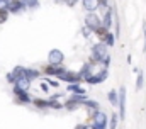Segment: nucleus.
<instances>
[{
    "instance_id": "ddd939ff",
    "label": "nucleus",
    "mask_w": 146,
    "mask_h": 129,
    "mask_svg": "<svg viewBox=\"0 0 146 129\" xmlns=\"http://www.w3.org/2000/svg\"><path fill=\"white\" fill-rule=\"evenodd\" d=\"M7 10L10 14H21L22 10H27L22 0H7Z\"/></svg>"
},
{
    "instance_id": "cd10ccee",
    "label": "nucleus",
    "mask_w": 146,
    "mask_h": 129,
    "mask_svg": "<svg viewBox=\"0 0 146 129\" xmlns=\"http://www.w3.org/2000/svg\"><path fill=\"white\" fill-rule=\"evenodd\" d=\"M143 51H146V22L143 24Z\"/></svg>"
},
{
    "instance_id": "6e6552de",
    "label": "nucleus",
    "mask_w": 146,
    "mask_h": 129,
    "mask_svg": "<svg viewBox=\"0 0 146 129\" xmlns=\"http://www.w3.org/2000/svg\"><path fill=\"white\" fill-rule=\"evenodd\" d=\"M126 105H127V90H126V87L122 85L121 88H119V105H117V109H119V119L121 121H124L126 119Z\"/></svg>"
},
{
    "instance_id": "c85d7f7f",
    "label": "nucleus",
    "mask_w": 146,
    "mask_h": 129,
    "mask_svg": "<svg viewBox=\"0 0 146 129\" xmlns=\"http://www.w3.org/2000/svg\"><path fill=\"white\" fill-rule=\"evenodd\" d=\"M88 128H90V124H88V122H80V124H76L73 129H88Z\"/></svg>"
},
{
    "instance_id": "4be33fe9",
    "label": "nucleus",
    "mask_w": 146,
    "mask_h": 129,
    "mask_svg": "<svg viewBox=\"0 0 146 129\" xmlns=\"http://www.w3.org/2000/svg\"><path fill=\"white\" fill-rule=\"evenodd\" d=\"M119 114L117 112H114V114H110L109 116V129H117V124H119Z\"/></svg>"
},
{
    "instance_id": "a211bd4d",
    "label": "nucleus",
    "mask_w": 146,
    "mask_h": 129,
    "mask_svg": "<svg viewBox=\"0 0 146 129\" xmlns=\"http://www.w3.org/2000/svg\"><path fill=\"white\" fill-rule=\"evenodd\" d=\"M26 76L31 78V80H37V78L42 76V71L37 70V68H29V66H26Z\"/></svg>"
},
{
    "instance_id": "b1692460",
    "label": "nucleus",
    "mask_w": 146,
    "mask_h": 129,
    "mask_svg": "<svg viewBox=\"0 0 146 129\" xmlns=\"http://www.w3.org/2000/svg\"><path fill=\"white\" fill-rule=\"evenodd\" d=\"M44 82H46L49 87H53V88H58V87H60V80H53L51 76H46V78H44Z\"/></svg>"
},
{
    "instance_id": "c756f323",
    "label": "nucleus",
    "mask_w": 146,
    "mask_h": 129,
    "mask_svg": "<svg viewBox=\"0 0 146 129\" xmlns=\"http://www.w3.org/2000/svg\"><path fill=\"white\" fill-rule=\"evenodd\" d=\"M39 87H41V90H42V92H49V85H48L46 82H41V83H39Z\"/></svg>"
},
{
    "instance_id": "6ab92c4d",
    "label": "nucleus",
    "mask_w": 146,
    "mask_h": 129,
    "mask_svg": "<svg viewBox=\"0 0 146 129\" xmlns=\"http://www.w3.org/2000/svg\"><path fill=\"white\" fill-rule=\"evenodd\" d=\"M107 100L112 107H117L119 105V90H109L107 92Z\"/></svg>"
},
{
    "instance_id": "f8f14e48",
    "label": "nucleus",
    "mask_w": 146,
    "mask_h": 129,
    "mask_svg": "<svg viewBox=\"0 0 146 129\" xmlns=\"http://www.w3.org/2000/svg\"><path fill=\"white\" fill-rule=\"evenodd\" d=\"M114 14H115L114 7L109 5L107 9H104V15H102V26H104V27L110 29V27L114 26Z\"/></svg>"
},
{
    "instance_id": "7ed1b4c3",
    "label": "nucleus",
    "mask_w": 146,
    "mask_h": 129,
    "mask_svg": "<svg viewBox=\"0 0 146 129\" xmlns=\"http://www.w3.org/2000/svg\"><path fill=\"white\" fill-rule=\"evenodd\" d=\"M107 78H109V68L100 66L99 70H95V71L85 80V83H88V85H100V83H104Z\"/></svg>"
},
{
    "instance_id": "423d86ee",
    "label": "nucleus",
    "mask_w": 146,
    "mask_h": 129,
    "mask_svg": "<svg viewBox=\"0 0 146 129\" xmlns=\"http://www.w3.org/2000/svg\"><path fill=\"white\" fill-rule=\"evenodd\" d=\"M58 80L63 82V83H66V85H72V83H82V82H83L80 71H73V70H68V68L65 70V73H61V75L58 76Z\"/></svg>"
},
{
    "instance_id": "1a4fd4ad",
    "label": "nucleus",
    "mask_w": 146,
    "mask_h": 129,
    "mask_svg": "<svg viewBox=\"0 0 146 129\" xmlns=\"http://www.w3.org/2000/svg\"><path fill=\"white\" fill-rule=\"evenodd\" d=\"M90 124L95 126V128H99V129H107V126H109V116L104 110H99V112L94 114Z\"/></svg>"
},
{
    "instance_id": "0eeeda50",
    "label": "nucleus",
    "mask_w": 146,
    "mask_h": 129,
    "mask_svg": "<svg viewBox=\"0 0 146 129\" xmlns=\"http://www.w3.org/2000/svg\"><path fill=\"white\" fill-rule=\"evenodd\" d=\"M65 63V53L58 48L49 49L48 53V64H56V66H63Z\"/></svg>"
},
{
    "instance_id": "2f4dec72",
    "label": "nucleus",
    "mask_w": 146,
    "mask_h": 129,
    "mask_svg": "<svg viewBox=\"0 0 146 129\" xmlns=\"http://www.w3.org/2000/svg\"><path fill=\"white\" fill-rule=\"evenodd\" d=\"M58 2H63V0H58Z\"/></svg>"
},
{
    "instance_id": "7c9ffc66",
    "label": "nucleus",
    "mask_w": 146,
    "mask_h": 129,
    "mask_svg": "<svg viewBox=\"0 0 146 129\" xmlns=\"http://www.w3.org/2000/svg\"><path fill=\"white\" fill-rule=\"evenodd\" d=\"M99 5H100V9H107L109 7V0H99Z\"/></svg>"
},
{
    "instance_id": "f257e3e1",
    "label": "nucleus",
    "mask_w": 146,
    "mask_h": 129,
    "mask_svg": "<svg viewBox=\"0 0 146 129\" xmlns=\"http://www.w3.org/2000/svg\"><path fill=\"white\" fill-rule=\"evenodd\" d=\"M90 61L95 63H102L106 68H109L110 64V55H109V46L97 41L92 48H90Z\"/></svg>"
},
{
    "instance_id": "dca6fc26",
    "label": "nucleus",
    "mask_w": 146,
    "mask_h": 129,
    "mask_svg": "<svg viewBox=\"0 0 146 129\" xmlns=\"http://www.w3.org/2000/svg\"><path fill=\"white\" fill-rule=\"evenodd\" d=\"M66 92L72 94V95H87V88L82 87L80 83H72V85H66Z\"/></svg>"
},
{
    "instance_id": "aec40b11",
    "label": "nucleus",
    "mask_w": 146,
    "mask_h": 129,
    "mask_svg": "<svg viewBox=\"0 0 146 129\" xmlns=\"http://www.w3.org/2000/svg\"><path fill=\"white\" fill-rule=\"evenodd\" d=\"M143 85H145V73L141 70H138V73H136V92H141Z\"/></svg>"
},
{
    "instance_id": "9b49d317",
    "label": "nucleus",
    "mask_w": 146,
    "mask_h": 129,
    "mask_svg": "<svg viewBox=\"0 0 146 129\" xmlns=\"http://www.w3.org/2000/svg\"><path fill=\"white\" fill-rule=\"evenodd\" d=\"M12 95H14V102L17 105H27L33 104V97L29 95V92H21L17 88H12Z\"/></svg>"
},
{
    "instance_id": "39448f33",
    "label": "nucleus",
    "mask_w": 146,
    "mask_h": 129,
    "mask_svg": "<svg viewBox=\"0 0 146 129\" xmlns=\"http://www.w3.org/2000/svg\"><path fill=\"white\" fill-rule=\"evenodd\" d=\"M83 26H87L92 32H95V29H99V27L102 26V17H100L97 12H88V14H85Z\"/></svg>"
},
{
    "instance_id": "4468645a",
    "label": "nucleus",
    "mask_w": 146,
    "mask_h": 129,
    "mask_svg": "<svg viewBox=\"0 0 146 129\" xmlns=\"http://www.w3.org/2000/svg\"><path fill=\"white\" fill-rule=\"evenodd\" d=\"M31 85H33V80H31V78L21 76V78H17V82L14 83V88L21 90V92H29V90H31Z\"/></svg>"
},
{
    "instance_id": "20e7f679",
    "label": "nucleus",
    "mask_w": 146,
    "mask_h": 129,
    "mask_svg": "<svg viewBox=\"0 0 146 129\" xmlns=\"http://www.w3.org/2000/svg\"><path fill=\"white\" fill-rule=\"evenodd\" d=\"M94 34L97 36V39H99L100 43L107 44L109 48H112V46L115 44V36H114V32H110V29L104 27V26H100L99 29H95V32H94Z\"/></svg>"
},
{
    "instance_id": "5701e85b",
    "label": "nucleus",
    "mask_w": 146,
    "mask_h": 129,
    "mask_svg": "<svg viewBox=\"0 0 146 129\" xmlns=\"http://www.w3.org/2000/svg\"><path fill=\"white\" fill-rule=\"evenodd\" d=\"M9 17H10V12L7 9H0V24H7Z\"/></svg>"
},
{
    "instance_id": "bb28decb",
    "label": "nucleus",
    "mask_w": 146,
    "mask_h": 129,
    "mask_svg": "<svg viewBox=\"0 0 146 129\" xmlns=\"http://www.w3.org/2000/svg\"><path fill=\"white\" fill-rule=\"evenodd\" d=\"M78 2H82V0H63V3H65L66 7H70V9H73Z\"/></svg>"
},
{
    "instance_id": "412c9836",
    "label": "nucleus",
    "mask_w": 146,
    "mask_h": 129,
    "mask_svg": "<svg viewBox=\"0 0 146 129\" xmlns=\"http://www.w3.org/2000/svg\"><path fill=\"white\" fill-rule=\"evenodd\" d=\"M48 102H49V109H53V110H61V109H65V107H63V102H60L58 98L49 97Z\"/></svg>"
},
{
    "instance_id": "f3484780",
    "label": "nucleus",
    "mask_w": 146,
    "mask_h": 129,
    "mask_svg": "<svg viewBox=\"0 0 146 129\" xmlns=\"http://www.w3.org/2000/svg\"><path fill=\"white\" fill-rule=\"evenodd\" d=\"M33 105H34L36 109H41V110H44V109H49V102H48V98L33 97Z\"/></svg>"
},
{
    "instance_id": "9d476101",
    "label": "nucleus",
    "mask_w": 146,
    "mask_h": 129,
    "mask_svg": "<svg viewBox=\"0 0 146 129\" xmlns=\"http://www.w3.org/2000/svg\"><path fill=\"white\" fill-rule=\"evenodd\" d=\"M65 70H66V68H65V64H63V66H56V64H48V63H46V64H44V68H42L41 71H42V75H44V76L58 78L61 73H65Z\"/></svg>"
},
{
    "instance_id": "f03ea898",
    "label": "nucleus",
    "mask_w": 146,
    "mask_h": 129,
    "mask_svg": "<svg viewBox=\"0 0 146 129\" xmlns=\"http://www.w3.org/2000/svg\"><path fill=\"white\" fill-rule=\"evenodd\" d=\"M88 97L87 95H70L65 98V102H63V107L68 110V112H75V110H78L80 107H83V102L87 100Z\"/></svg>"
},
{
    "instance_id": "2eb2a0df",
    "label": "nucleus",
    "mask_w": 146,
    "mask_h": 129,
    "mask_svg": "<svg viewBox=\"0 0 146 129\" xmlns=\"http://www.w3.org/2000/svg\"><path fill=\"white\" fill-rule=\"evenodd\" d=\"M82 9L88 14V12H95L100 9L99 5V0H82Z\"/></svg>"
},
{
    "instance_id": "393cba45",
    "label": "nucleus",
    "mask_w": 146,
    "mask_h": 129,
    "mask_svg": "<svg viewBox=\"0 0 146 129\" xmlns=\"http://www.w3.org/2000/svg\"><path fill=\"white\" fill-rule=\"evenodd\" d=\"M80 32H82V36H83L85 39H88V37H90V36L94 34V32H92L90 29H88V27H87V26H82V29H80Z\"/></svg>"
},
{
    "instance_id": "a878e982",
    "label": "nucleus",
    "mask_w": 146,
    "mask_h": 129,
    "mask_svg": "<svg viewBox=\"0 0 146 129\" xmlns=\"http://www.w3.org/2000/svg\"><path fill=\"white\" fill-rule=\"evenodd\" d=\"M5 80H7V83H12V85L17 82V78H15V75H14L12 71H9V73L5 75Z\"/></svg>"
}]
</instances>
